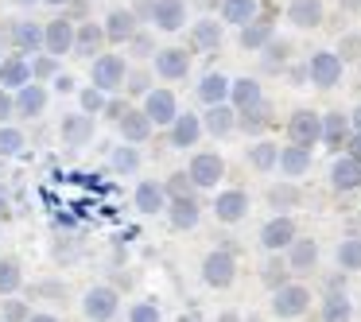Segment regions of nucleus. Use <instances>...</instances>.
<instances>
[{
	"instance_id": "obj_1",
	"label": "nucleus",
	"mask_w": 361,
	"mask_h": 322,
	"mask_svg": "<svg viewBox=\"0 0 361 322\" xmlns=\"http://www.w3.org/2000/svg\"><path fill=\"white\" fill-rule=\"evenodd\" d=\"M125 58L121 55H97L94 66H90V82H94L97 89H105V94H113V89H125Z\"/></svg>"
},
{
	"instance_id": "obj_2",
	"label": "nucleus",
	"mask_w": 361,
	"mask_h": 322,
	"mask_svg": "<svg viewBox=\"0 0 361 322\" xmlns=\"http://www.w3.org/2000/svg\"><path fill=\"white\" fill-rule=\"evenodd\" d=\"M288 140L299 144V148H314L322 140V117L311 109H295L288 120Z\"/></svg>"
},
{
	"instance_id": "obj_3",
	"label": "nucleus",
	"mask_w": 361,
	"mask_h": 322,
	"mask_svg": "<svg viewBox=\"0 0 361 322\" xmlns=\"http://www.w3.org/2000/svg\"><path fill=\"white\" fill-rule=\"evenodd\" d=\"M307 74H311V82L319 89H334L342 82V55H334V51H314L311 63H307Z\"/></svg>"
},
{
	"instance_id": "obj_4",
	"label": "nucleus",
	"mask_w": 361,
	"mask_h": 322,
	"mask_svg": "<svg viewBox=\"0 0 361 322\" xmlns=\"http://www.w3.org/2000/svg\"><path fill=\"white\" fill-rule=\"evenodd\" d=\"M59 136H63L66 148H86V144L94 140V117H90L86 109L82 113H63V120H59Z\"/></svg>"
},
{
	"instance_id": "obj_5",
	"label": "nucleus",
	"mask_w": 361,
	"mask_h": 322,
	"mask_svg": "<svg viewBox=\"0 0 361 322\" xmlns=\"http://www.w3.org/2000/svg\"><path fill=\"white\" fill-rule=\"evenodd\" d=\"M307 303H311L307 287H299V283H283V287H276V295H272V314L276 318H299V314L307 311Z\"/></svg>"
},
{
	"instance_id": "obj_6",
	"label": "nucleus",
	"mask_w": 361,
	"mask_h": 322,
	"mask_svg": "<svg viewBox=\"0 0 361 322\" xmlns=\"http://www.w3.org/2000/svg\"><path fill=\"white\" fill-rule=\"evenodd\" d=\"M82 314L90 322H109L117 314V291L113 287H90L82 295Z\"/></svg>"
},
{
	"instance_id": "obj_7",
	"label": "nucleus",
	"mask_w": 361,
	"mask_h": 322,
	"mask_svg": "<svg viewBox=\"0 0 361 322\" xmlns=\"http://www.w3.org/2000/svg\"><path fill=\"white\" fill-rule=\"evenodd\" d=\"M233 275H237V260L229 256V252H210V256L202 260V280L210 283V287L226 291L229 283H233Z\"/></svg>"
},
{
	"instance_id": "obj_8",
	"label": "nucleus",
	"mask_w": 361,
	"mask_h": 322,
	"mask_svg": "<svg viewBox=\"0 0 361 322\" xmlns=\"http://www.w3.org/2000/svg\"><path fill=\"white\" fill-rule=\"evenodd\" d=\"M8 35H12V47L20 55H35L39 47H47V32L39 24H32V20H12Z\"/></svg>"
},
{
	"instance_id": "obj_9",
	"label": "nucleus",
	"mask_w": 361,
	"mask_h": 322,
	"mask_svg": "<svg viewBox=\"0 0 361 322\" xmlns=\"http://www.w3.org/2000/svg\"><path fill=\"white\" fill-rule=\"evenodd\" d=\"M156 74H159V78H167V82L187 78V74H190L187 47H164V51H156Z\"/></svg>"
},
{
	"instance_id": "obj_10",
	"label": "nucleus",
	"mask_w": 361,
	"mask_h": 322,
	"mask_svg": "<svg viewBox=\"0 0 361 322\" xmlns=\"http://www.w3.org/2000/svg\"><path fill=\"white\" fill-rule=\"evenodd\" d=\"M144 113L152 117V125H171L179 117V105H175L171 89H148L144 94Z\"/></svg>"
},
{
	"instance_id": "obj_11",
	"label": "nucleus",
	"mask_w": 361,
	"mask_h": 322,
	"mask_svg": "<svg viewBox=\"0 0 361 322\" xmlns=\"http://www.w3.org/2000/svg\"><path fill=\"white\" fill-rule=\"evenodd\" d=\"M43 32H47V55L59 58V55H71V51H74V35H78V27H74L66 16L43 24Z\"/></svg>"
},
{
	"instance_id": "obj_12",
	"label": "nucleus",
	"mask_w": 361,
	"mask_h": 322,
	"mask_svg": "<svg viewBox=\"0 0 361 322\" xmlns=\"http://www.w3.org/2000/svg\"><path fill=\"white\" fill-rule=\"evenodd\" d=\"M221 175H226V163H221L218 151H198V156L190 159V179H195L198 187H214Z\"/></svg>"
},
{
	"instance_id": "obj_13",
	"label": "nucleus",
	"mask_w": 361,
	"mask_h": 322,
	"mask_svg": "<svg viewBox=\"0 0 361 322\" xmlns=\"http://www.w3.org/2000/svg\"><path fill=\"white\" fill-rule=\"evenodd\" d=\"M102 43H109V35H105V24H78V35H74V55L78 58H94L102 55Z\"/></svg>"
},
{
	"instance_id": "obj_14",
	"label": "nucleus",
	"mask_w": 361,
	"mask_h": 322,
	"mask_svg": "<svg viewBox=\"0 0 361 322\" xmlns=\"http://www.w3.org/2000/svg\"><path fill=\"white\" fill-rule=\"evenodd\" d=\"M152 24H156L159 32H179V27L187 24V4H183V0H156Z\"/></svg>"
},
{
	"instance_id": "obj_15",
	"label": "nucleus",
	"mask_w": 361,
	"mask_h": 322,
	"mask_svg": "<svg viewBox=\"0 0 361 322\" xmlns=\"http://www.w3.org/2000/svg\"><path fill=\"white\" fill-rule=\"evenodd\" d=\"M136 32H140V27H136L133 8H113L109 16H105V35H109V43H128Z\"/></svg>"
},
{
	"instance_id": "obj_16",
	"label": "nucleus",
	"mask_w": 361,
	"mask_h": 322,
	"mask_svg": "<svg viewBox=\"0 0 361 322\" xmlns=\"http://www.w3.org/2000/svg\"><path fill=\"white\" fill-rule=\"evenodd\" d=\"M27 82H35V74H32V63H27L24 55H12V58L0 63V86L4 89H20V86H27Z\"/></svg>"
},
{
	"instance_id": "obj_17",
	"label": "nucleus",
	"mask_w": 361,
	"mask_h": 322,
	"mask_svg": "<svg viewBox=\"0 0 361 322\" xmlns=\"http://www.w3.org/2000/svg\"><path fill=\"white\" fill-rule=\"evenodd\" d=\"M198 136H202V120L195 113H179L171 120V148H195Z\"/></svg>"
},
{
	"instance_id": "obj_18",
	"label": "nucleus",
	"mask_w": 361,
	"mask_h": 322,
	"mask_svg": "<svg viewBox=\"0 0 361 322\" xmlns=\"http://www.w3.org/2000/svg\"><path fill=\"white\" fill-rule=\"evenodd\" d=\"M117 128H121V136H125L128 144H144L152 136V117L144 109H128L125 117L117 120Z\"/></svg>"
},
{
	"instance_id": "obj_19",
	"label": "nucleus",
	"mask_w": 361,
	"mask_h": 322,
	"mask_svg": "<svg viewBox=\"0 0 361 322\" xmlns=\"http://www.w3.org/2000/svg\"><path fill=\"white\" fill-rule=\"evenodd\" d=\"M295 241V225H291V218H272L264 229H260V244L264 249H288V244Z\"/></svg>"
},
{
	"instance_id": "obj_20",
	"label": "nucleus",
	"mask_w": 361,
	"mask_h": 322,
	"mask_svg": "<svg viewBox=\"0 0 361 322\" xmlns=\"http://www.w3.org/2000/svg\"><path fill=\"white\" fill-rule=\"evenodd\" d=\"M245 210H249V198H245V190H226V194H218V202H214V213H218V221H226V225L241 221Z\"/></svg>"
},
{
	"instance_id": "obj_21",
	"label": "nucleus",
	"mask_w": 361,
	"mask_h": 322,
	"mask_svg": "<svg viewBox=\"0 0 361 322\" xmlns=\"http://www.w3.org/2000/svg\"><path fill=\"white\" fill-rule=\"evenodd\" d=\"M43 109H47V89H43V86L27 82V86L16 89V113H20V117H39Z\"/></svg>"
},
{
	"instance_id": "obj_22",
	"label": "nucleus",
	"mask_w": 361,
	"mask_h": 322,
	"mask_svg": "<svg viewBox=\"0 0 361 322\" xmlns=\"http://www.w3.org/2000/svg\"><path fill=\"white\" fill-rule=\"evenodd\" d=\"M272 43V16H257L241 27V47L245 51H260Z\"/></svg>"
},
{
	"instance_id": "obj_23",
	"label": "nucleus",
	"mask_w": 361,
	"mask_h": 322,
	"mask_svg": "<svg viewBox=\"0 0 361 322\" xmlns=\"http://www.w3.org/2000/svg\"><path fill=\"white\" fill-rule=\"evenodd\" d=\"M288 20L295 27H319L322 24V0H288Z\"/></svg>"
},
{
	"instance_id": "obj_24",
	"label": "nucleus",
	"mask_w": 361,
	"mask_h": 322,
	"mask_svg": "<svg viewBox=\"0 0 361 322\" xmlns=\"http://www.w3.org/2000/svg\"><path fill=\"white\" fill-rule=\"evenodd\" d=\"M330 182H334V190H357L361 187V163L353 156L338 159V163L330 167Z\"/></svg>"
},
{
	"instance_id": "obj_25",
	"label": "nucleus",
	"mask_w": 361,
	"mask_h": 322,
	"mask_svg": "<svg viewBox=\"0 0 361 322\" xmlns=\"http://www.w3.org/2000/svg\"><path fill=\"white\" fill-rule=\"evenodd\" d=\"M136 210H144V213L167 210V187H159V182H140V187H136Z\"/></svg>"
},
{
	"instance_id": "obj_26",
	"label": "nucleus",
	"mask_w": 361,
	"mask_h": 322,
	"mask_svg": "<svg viewBox=\"0 0 361 322\" xmlns=\"http://www.w3.org/2000/svg\"><path fill=\"white\" fill-rule=\"evenodd\" d=\"M229 89H233V82H229L226 74H206V78L198 82V97H202L206 105H221L229 97Z\"/></svg>"
},
{
	"instance_id": "obj_27",
	"label": "nucleus",
	"mask_w": 361,
	"mask_h": 322,
	"mask_svg": "<svg viewBox=\"0 0 361 322\" xmlns=\"http://www.w3.org/2000/svg\"><path fill=\"white\" fill-rule=\"evenodd\" d=\"M190 43H195L198 51H218L221 47V24L218 20H198V24L190 27Z\"/></svg>"
},
{
	"instance_id": "obj_28",
	"label": "nucleus",
	"mask_w": 361,
	"mask_h": 322,
	"mask_svg": "<svg viewBox=\"0 0 361 322\" xmlns=\"http://www.w3.org/2000/svg\"><path fill=\"white\" fill-rule=\"evenodd\" d=\"M167 218H171L175 229H195L198 225V202H195V198H171Z\"/></svg>"
},
{
	"instance_id": "obj_29",
	"label": "nucleus",
	"mask_w": 361,
	"mask_h": 322,
	"mask_svg": "<svg viewBox=\"0 0 361 322\" xmlns=\"http://www.w3.org/2000/svg\"><path fill=\"white\" fill-rule=\"evenodd\" d=\"M322 140H326L330 148H342V144L350 140V117H345V113H326V117H322Z\"/></svg>"
},
{
	"instance_id": "obj_30",
	"label": "nucleus",
	"mask_w": 361,
	"mask_h": 322,
	"mask_svg": "<svg viewBox=\"0 0 361 322\" xmlns=\"http://www.w3.org/2000/svg\"><path fill=\"white\" fill-rule=\"evenodd\" d=\"M280 167L288 179H299V175L311 167V148H299V144H291V148L280 151Z\"/></svg>"
},
{
	"instance_id": "obj_31",
	"label": "nucleus",
	"mask_w": 361,
	"mask_h": 322,
	"mask_svg": "<svg viewBox=\"0 0 361 322\" xmlns=\"http://www.w3.org/2000/svg\"><path fill=\"white\" fill-rule=\"evenodd\" d=\"M221 20L245 27L249 20H257V0H221Z\"/></svg>"
},
{
	"instance_id": "obj_32",
	"label": "nucleus",
	"mask_w": 361,
	"mask_h": 322,
	"mask_svg": "<svg viewBox=\"0 0 361 322\" xmlns=\"http://www.w3.org/2000/svg\"><path fill=\"white\" fill-rule=\"evenodd\" d=\"M229 97H233L237 109H252V105L264 101V97H260L257 78H237V82H233V89H229Z\"/></svg>"
},
{
	"instance_id": "obj_33",
	"label": "nucleus",
	"mask_w": 361,
	"mask_h": 322,
	"mask_svg": "<svg viewBox=\"0 0 361 322\" xmlns=\"http://www.w3.org/2000/svg\"><path fill=\"white\" fill-rule=\"evenodd\" d=\"M233 109L229 105H210V113H206V128H210L214 136H229L233 132Z\"/></svg>"
},
{
	"instance_id": "obj_34",
	"label": "nucleus",
	"mask_w": 361,
	"mask_h": 322,
	"mask_svg": "<svg viewBox=\"0 0 361 322\" xmlns=\"http://www.w3.org/2000/svg\"><path fill=\"white\" fill-rule=\"evenodd\" d=\"M136 167H140V151H136V148H128V140H125V144H117V148H113V171L133 175Z\"/></svg>"
},
{
	"instance_id": "obj_35",
	"label": "nucleus",
	"mask_w": 361,
	"mask_h": 322,
	"mask_svg": "<svg viewBox=\"0 0 361 322\" xmlns=\"http://www.w3.org/2000/svg\"><path fill=\"white\" fill-rule=\"evenodd\" d=\"M249 163L257 167V171H268V167H276L280 163V148L276 144H257V148H249Z\"/></svg>"
},
{
	"instance_id": "obj_36",
	"label": "nucleus",
	"mask_w": 361,
	"mask_h": 322,
	"mask_svg": "<svg viewBox=\"0 0 361 322\" xmlns=\"http://www.w3.org/2000/svg\"><path fill=\"white\" fill-rule=\"evenodd\" d=\"M314 260H319V244L314 241H291V268H311Z\"/></svg>"
},
{
	"instance_id": "obj_37",
	"label": "nucleus",
	"mask_w": 361,
	"mask_h": 322,
	"mask_svg": "<svg viewBox=\"0 0 361 322\" xmlns=\"http://www.w3.org/2000/svg\"><path fill=\"white\" fill-rule=\"evenodd\" d=\"M20 283H24V272L16 260H0V295H12Z\"/></svg>"
},
{
	"instance_id": "obj_38",
	"label": "nucleus",
	"mask_w": 361,
	"mask_h": 322,
	"mask_svg": "<svg viewBox=\"0 0 361 322\" xmlns=\"http://www.w3.org/2000/svg\"><path fill=\"white\" fill-rule=\"evenodd\" d=\"M350 299L345 295H330L326 306H322V322H350Z\"/></svg>"
},
{
	"instance_id": "obj_39",
	"label": "nucleus",
	"mask_w": 361,
	"mask_h": 322,
	"mask_svg": "<svg viewBox=\"0 0 361 322\" xmlns=\"http://www.w3.org/2000/svg\"><path fill=\"white\" fill-rule=\"evenodd\" d=\"M338 264L350 268V272H357V268H361V241H357V237H350V241L338 244Z\"/></svg>"
},
{
	"instance_id": "obj_40",
	"label": "nucleus",
	"mask_w": 361,
	"mask_h": 322,
	"mask_svg": "<svg viewBox=\"0 0 361 322\" xmlns=\"http://www.w3.org/2000/svg\"><path fill=\"white\" fill-rule=\"evenodd\" d=\"M20 148H24V132L20 128H0V159L20 156Z\"/></svg>"
},
{
	"instance_id": "obj_41",
	"label": "nucleus",
	"mask_w": 361,
	"mask_h": 322,
	"mask_svg": "<svg viewBox=\"0 0 361 322\" xmlns=\"http://www.w3.org/2000/svg\"><path fill=\"white\" fill-rule=\"evenodd\" d=\"M237 125H241L245 132H260V128L268 125V109H264V101L252 105V109H241V120H237Z\"/></svg>"
},
{
	"instance_id": "obj_42",
	"label": "nucleus",
	"mask_w": 361,
	"mask_h": 322,
	"mask_svg": "<svg viewBox=\"0 0 361 322\" xmlns=\"http://www.w3.org/2000/svg\"><path fill=\"white\" fill-rule=\"evenodd\" d=\"M195 187H198V182L190 179L187 171H175L171 179H167V194H171V198H195Z\"/></svg>"
},
{
	"instance_id": "obj_43",
	"label": "nucleus",
	"mask_w": 361,
	"mask_h": 322,
	"mask_svg": "<svg viewBox=\"0 0 361 322\" xmlns=\"http://www.w3.org/2000/svg\"><path fill=\"white\" fill-rule=\"evenodd\" d=\"M78 97H82V109H86L90 117H97V113H105V105H109V101H105V89H97V86L82 89Z\"/></svg>"
},
{
	"instance_id": "obj_44",
	"label": "nucleus",
	"mask_w": 361,
	"mask_h": 322,
	"mask_svg": "<svg viewBox=\"0 0 361 322\" xmlns=\"http://www.w3.org/2000/svg\"><path fill=\"white\" fill-rule=\"evenodd\" d=\"M128 51H133V58H148V55H156V43H152L148 32H136L128 39Z\"/></svg>"
},
{
	"instance_id": "obj_45",
	"label": "nucleus",
	"mask_w": 361,
	"mask_h": 322,
	"mask_svg": "<svg viewBox=\"0 0 361 322\" xmlns=\"http://www.w3.org/2000/svg\"><path fill=\"white\" fill-rule=\"evenodd\" d=\"M283 275H288V264H283V260H268L264 264V283L268 287H283Z\"/></svg>"
},
{
	"instance_id": "obj_46",
	"label": "nucleus",
	"mask_w": 361,
	"mask_h": 322,
	"mask_svg": "<svg viewBox=\"0 0 361 322\" xmlns=\"http://www.w3.org/2000/svg\"><path fill=\"white\" fill-rule=\"evenodd\" d=\"M268 202L283 210V206H295L299 194H295V187H272V190H268Z\"/></svg>"
},
{
	"instance_id": "obj_47",
	"label": "nucleus",
	"mask_w": 361,
	"mask_h": 322,
	"mask_svg": "<svg viewBox=\"0 0 361 322\" xmlns=\"http://www.w3.org/2000/svg\"><path fill=\"white\" fill-rule=\"evenodd\" d=\"M128 322H159V306L156 303H136L128 311Z\"/></svg>"
},
{
	"instance_id": "obj_48",
	"label": "nucleus",
	"mask_w": 361,
	"mask_h": 322,
	"mask_svg": "<svg viewBox=\"0 0 361 322\" xmlns=\"http://www.w3.org/2000/svg\"><path fill=\"white\" fill-rule=\"evenodd\" d=\"M32 74H35V78H55V74H59V58H55V55L35 58V63H32Z\"/></svg>"
},
{
	"instance_id": "obj_49",
	"label": "nucleus",
	"mask_w": 361,
	"mask_h": 322,
	"mask_svg": "<svg viewBox=\"0 0 361 322\" xmlns=\"http://www.w3.org/2000/svg\"><path fill=\"white\" fill-rule=\"evenodd\" d=\"M148 86H152V78H148L144 70H133V74L125 78V89H128V94H136V97L148 94Z\"/></svg>"
},
{
	"instance_id": "obj_50",
	"label": "nucleus",
	"mask_w": 361,
	"mask_h": 322,
	"mask_svg": "<svg viewBox=\"0 0 361 322\" xmlns=\"http://www.w3.org/2000/svg\"><path fill=\"white\" fill-rule=\"evenodd\" d=\"M32 314H27V306L20 303V299H8L4 303V322H27Z\"/></svg>"
},
{
	"instance_id": "obj_51",
	"label": "nucleus",
	"mask_w": 361,
	"mask_h": 322,
	"mask_svg": "<svg viewBox=\"0 0 361 322\" xmlns=\"http://www.w3.org/2000/svg\"><path fill=\"white\" fill-rule=\"evenodd\" d=\"M283 55H288V43H268V58H264V63L268 66H280Z\"/></svg>"
},
{
	"instance_id": "obj_52",
	"label": "nucleus",
	"mask_w": 361,
	"mask_h": 322,
	"mask_svg": "<svg viewBox=\"0 0 361 322\" xmlns=\"http://www.w3.org/2000/svg\"><path fill=\"white\" fill-rule=\"evenodd\" d=\"M16 113V97H8V89L0 86V120H8Z\"/></svg>"
},
{
	"instance_id": "obj_53",
	"label": "nucleus",
	"mask_w": 361,
	"mask_h": 322,
	"mask_svg": "<svg viewBox=\"0 0 361 322\" xmlns=\"http://www.w3.org/2000/svg\"><path fill=\"white\" fill-rule=\"evenodd\" d=\"M357 51H361V39H357V35H350V39L342 43V58H357Z\"/></svg>"
},
{
	"instance_id": "obj_54",
	"label": "nucleus",
	"mask_w": 361,
	"mask_h": 322,
	"mask_svg": "<svg viewBox=\"0 0 361 322\" xmlns=\"http://www.w3.org/2000/svg\"><path fill=\"white\" fill-rule=\"evenodd\" d=\"M55 89L59 94H74V78L71 74H55Z\"/></svg>"
},
{
	"instance_id": "obj_55",
	"label": "nucleus",
	"mask_w": 361,
	"mask_h": 322,
	"mask_svg": "<svg viewBox=\"0 0 361 322\" xmlns=\"http://www.w3.org/2000/svg\"><path fill=\"white\" fill-rule=\"evenodd\" d=\"M125 105H121V101H109V105H105V117H113V120H121V117H125Z\"/></svg>"
},
{
	"instance_id": "obj_56",
	"label": "nucleus",
	"mask_w": 361,
	"mask_h": 322,
	"mask_svg": "<svg viewBox=\"0 0 361 322\" xmlns=\"http://www.w3.org/2000/svg\"><path fill=\"white\" fill-rule=\"evenodd\" d=\"M350 156L361 163V132H353V136H350Z\"/></svg>"
},
{
	"instance_id": "obj_57",
	"label": "nucleus",
	"mask_w": 361,
	"mask_h": 322,
	"mask_svg": "<svg viewBox=\"0 0 361 322\" xmlns=\"http://www.w3.org/2000/svg\"><path fill=\"white\" fill-rule=\"evenodd\" d=\"M27 322H59V318H55V314H32Z\"/></svg>"
},
{
	"instance_id": "obj_58",
	"label": "nucleus",
	"mask_w": 361,
	"mask_h": 322,
	"mask_svg": "<svg viewBox=\"0 0 361 322\" xmlns=\"http://www.w3.org/2000/svg\"><path fill=\"white\" fill-rule=\"evenodd\" d=\"M179 322H206V318H202V314H198V311H190V314H183Z\"/></svg>"
},
{
	"instance_id": "obj_59",
	"label": "nucleus",
	"mask_w": 361,
	"mask_h": 322,
	"mask_svg": "<svg viewBox=\"0 0 361 322\" xmlns=\"http://www.w3.org/2000/svg\"><path fill=\"white\" fill-rule=\"evenodd\" d=\"M16 8H32V4H43V0H12Z\"/></svg>"
},
{
	"instance_id": "obj_60",
	"label": "nucleus",
	"mask_w": 361,
	"mask_h": 322,
	"mask_svg": "<svg viewBox=\"0 0 361 322\" xmlns=\"http://www.w3.org/2000/svg\"><path fill=\"white\" fill-rule=\"evenodd\" d=\"M43 4H51V8H66V4H74V0H43Z\"/></svg>"
},
{
	"instance_id": "obj_61",
	"label": "nucleus",
	"mask_w": 361,
	"mask_h": 322,
	"mask_svg": "<svg viewBox=\"0 0 361 322\" xmlns=\"http://www.w3.org/2000/svg\"><path fill=\"white\" fill-rule=\"evenodd\" d=\"M350 120H353V125H357V132H361V105H357V109L350 113Z\"/></svg>"
},
{
	"instance_id": "obj_62",
	"label": "nucleus",
	"mask_w": 361,
	"mask_h": 322,
	"mask_svg": "<svg viewBox=\"0 0 361 322\" xmlns=\"http://www.w3.org/2000/svg\"><path fill=\"white\" fill-rule=\"evenodd\" d=\"M4 206H8V190L0 187V210H4Z\"/></svg>"
},
{
	"instance_id": "obj_63",
	"label": "nucleus",
	"mask_w": 361,
	"mask_h": 322,
	"mask_svg": "<svg viewBox=\"0 0 361 322\" xmlns=\"http://www.w3.org/2000/svg\"><path fill=\"white\" fill-rule=\"evenodd\" d=\"M218 322H241V318H237V314H221Z\"/></svg>"
}]
</instances>
